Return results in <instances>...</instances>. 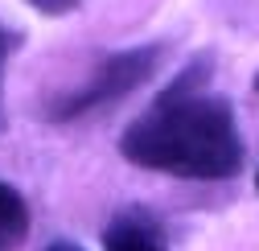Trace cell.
I'll return each mask as SVG.
<instances>
[{"instance_id": "cell-7", "label": "cell", "mask_w": 259, "mask_h": 251, "mask_svg": "<svg viewBox=\"0 0 259 251\" xmlns=\"http://www.w3.org/2000/svg\"><path fill=\"white\" fill-rule=\"evenodd\" d=\"M46 251H82V247H78V243H70V239H58V243H50Z\"/></svg>"}, {"instance_id": "cell-8", "label": "cell", "mask_w": 259, "mask_h": 251, "mask_svg": "<svg viewBox=\"0 0 259 251\" xmlns=\"http://www.w3.org/2000/svg\"><path fill=\"white\" fill-rule=\"evenodd\" d=\"M255 185H259V177H255Z\"/></svg>"}, {"instance_id": "cell-6", "label": "cell", "mask_w": 259, "mask_h": 251, "mask_svg": "<svg viewBox=\"0 0 259 251\" xmlns=\"http://www.w3.org/2000/svg\"><path fill=\"white\" fill-rule=\"evenodd\" d=\"M13 46H17V37L9 33L5 25H0V82H5V62H9V54H13Z\"/></svg>"}, {"instance_id": "cell-3", "label": "cell", "mask_w": 259, "mask_h": 251, "mask_svg": "<svg viewBox=\"0 0 259 251\" xmlns=\"http://www.w3.org/2000/svg\"><path fill=\"white\" fill-rule=\"evenodd\" d=\"M103 251H169L165 223L144 206H123L103 231Z\"/></svg>"}, {"instance_id": "cell-5", "label": "cell", "mask_w": 259, "mask_h": 251, "mask_svg": "<svg viewBox=\"0 0 259 251\" xmlns=\"http://www.w3.org/2000/svg\"><path fill=\"white\" fill-rule=\"evenodd\" d=\"M25 5H33L41 17H66V13H74L82 0H25Z\"/></svg>"}, {"instance_id": "cell-2", "label": "cell", "mask_w": 259, "mask_h": 251, "mask_svg": "<svg viewBox=\"0 0 259 251\" xmlns=\"http://www.w3.org/2000/svg\"><path fill=\"white\" fill-rule=\"evenodd\" d=\"M160 66V46H136V50H119V54H107L95 74L66 91V95H58L46 111L50 123H70V119H82L91 111H103L119 99H127L132 91H140Z\"/></svg>"}, {"instance_id": "cell-1", "label": "cell", "mask_w": 259, "mask_h": 251, "mask_svg": "<svg viewBox=\"0 0 259 251\" xmlns=\"http://www.w3.org/2000/svg\"><path fill=\"white\" fill-rule=\"evenodd\" d=\"M214 66L206 58L189 66L127 123L119 136V156L136 169L189 177V181H226L247 161L239 119L226 95L210 87Z\"/></svg>"}, {"instance_id": "cell-4", "label": "cell", "mask_w": 259, "mask_h": 251, "mask_svg": "<svg viewBox=\"0 0 259 251\" xmlns=\"http://www.w3.org/2000/svg\"><path fill=\"white\" fill-rule=\"evenodd\" d=\"M29 239V206L17 185L0 181V251H17Z\"/></svg>"}]
</instances>
